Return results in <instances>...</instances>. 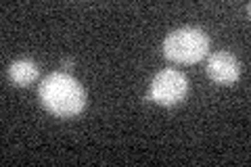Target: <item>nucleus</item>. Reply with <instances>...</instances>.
<instances>
[{
  "instance_id": "f257e3e1",
  "label": "nucleus",
  "mask_w": 251,
  "mask_h": 167,
  "mask_svg": "<svg viewBox=\"0 0 251 167\" xmlns=\"http://www.w3.org/2000/svg\"><path fill=\"white\" fill-rule=\"evenodd\" d=\"M38 94H40L42 107L61 119L80 115L86 105V94L80 82L69 73H61V71L46 75Z\"/></svg>"
},
{
  "instance_id": "f03ea898",
  "label": "nucleus",
  "mask_w": 251,
  "mask_h": 167,
  "mask_svg": "<svg viewBox=\"0 0 251 167\" xmlns=\"http://www.w3.org/2000/svg\"><path fill=\"white\" fill-rule=\"evenodd\" d=\"M211 40L203 29L199 27H180L163 40V54L166 59L182 65H193L199 63L209 52Z\"/></svg>"
},
{
  "instance_id": "7ed1b4c3",
  "label": "nucleus",
  "mask_w": 251,
  "mask_h": 167,
  "mask_svg": "<svg viewBox=\"0 0 251 167\" xmlns=\"http://www.w3.org/2000/svg\"><path fill=\"white\" fill-rule=\"evenodd\" d=\"M186 92H188L186 77L176 69L159 71V73L153 77L151 90H149L151 100L157 102V105H163V107L180 105V102L186 98Z\"/></svg>"
},
{
  "instance_id": "20e7f679",
  "label": "nucleus",
  "mask_w": 251,
  "mask_h": 167,
  "mask_svg": "<svg viewBox=\"0 0 251 167\" xmlns=\"http://www.w3.org/2000/svg\"><path fill=\"white\" fill-rule=\"evenodd\" d=\"M207 75L214 84L220 86H230L241 77V63L237 57L226 50H218L209 54L207 61Z\"/></svg>"
},
{
  "instance_id": "39448f33",
  "label": "nucleus",
  "mask_w": 251,
  "mask_h": 167,
  "mask_svg": "<svg viewBox=\"0 0 251 167\" xmlns=\"http://www.w3.org/2000/svg\"><path fill=\"white\" fill-rule=\"evenodd\" d=\"M38 75H40V69L29 59H19V61L11 63V67H9V79L15 86H21V88L34 84Z\"/></svg>"
}]
</instances>
